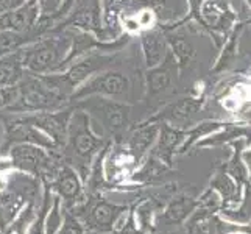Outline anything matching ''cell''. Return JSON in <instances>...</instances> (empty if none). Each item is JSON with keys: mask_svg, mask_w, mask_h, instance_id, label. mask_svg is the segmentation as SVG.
Returning a JSON list of instances; mask_svg holds the SVG:
<instances>
[{"mask_svg": "<svg viewBox=\"0 0 251 234\" xmlns=\"http://www.w3.org/2000/svg\"><path fill=\"white\" fill-rule=\"evenodd\" d=\"M109 141L92 128V120L88 112L75 108L69 120L67 141L59 152L64 162L76 170L84 183L95 156Z\"/></svg>", "mask_w": 251, "mask_h": 234, "instance_id": "cell-1", "label": "cell"}, {"mask_svg": "<svg viewBox=\"0 0 251 234\" xmlns=\"http://www.w3.org/2000/svg\"><path fill=\"white\" fill-rule=\"evenodd\" d=\"M71 49V31L51 30L49 31V36H41L38 41L22 49L25 71L34 75L64 72V64Z\"/></svg>", "mask_w": 251, "mask_h": 234, "instance_id": "cell-2", "label": "cell"}, {"mask_svg": "<svg viewBox=\"0 0 251 234\" xmlns=\"http://www.w3.org/2000/svg\"><path fill=\"white\" fill-rule=\"evenodd\" d=\"M74 108L83 109L91 116V120L99 122L101 131L109 136L112 142H120L131 122V106L125 102L112 100L100 95H92L72 103Z\"/></svg>", "mask_w": 251, "mask_h": 234, "instance_id": "cell-3", "label": "cell"}, {"mask_svg": "<svg viewBox=\"0 0 251 234\" xmlns=\"http://www.w3.org/2000/svg\"><path fill=\"white\" fill-rule=\"evenodd\" d=\"M128 205H119L106 200L101 194H88L86 200L67 209L78 219L86 231L111 234L119 220L128 212Z\"/></svg>", "mask_w": 251, "mask_h": 234, "instance_id": "cell-4", "label": "cell"}, {"mask_svg": "<svg viewBox=\"0 0 251 234\" xmlns=\"http://www.w3.org/2000/svg\"><path fill=\"white\" fill-rule=\"evenodd\" d=\"M19 95L13 105L5 109V112H21V114H31V112L56 111L69 106V103L59 99L55 92H51L44 83L41 75L25 72L24 78L17 84Z\"/></svg>", "mask_w": 251, "mask_h": 234, "instance_id": "cell-5", "label": "cell"}, {"mask_svg": "<svg viewBox=\"0 0 251 234\" xmlns=\"http://www.w3.org/2000/svg\"><path fill=\"white\" fill-rule=\"evenodd\" d=\"M0 120H2L5 128V137L0 155H5L14 144H34L47 150H58L53 141L41 130L33 127L25 114L0 111Z\"/></svg>", "mask_w": 251, "mask_h": 234, "instance_id": "cell-6", "label": "cell"}, {"mask_svg": "<svg viewBox=\"0 0 251 234\" xmlns=\"http://www.w3.org/2000/svg\"><path fill=\"white\" fill-rule=\"evenodd\" d=\"M129 80L120 71H105L88 78L76 88L71 97V105L86 97L100 95V97H117L125 99L129 94Z\"/></svg>", "mask_w": 251, "mask_h": 234, "instance_id": "cell-7", "label": "cell"}, {"mask_svg": "<svg viewBox=\"0 0 251 234\" xmlns=\"http://www.w3.org/2000/svg\"><path fill=\"white\" fill-rule=\"evenodd\" d=\"M44 184H49L51 192L61 198V205L64 209H72L74 206L84 202L86 195H88L80 175L66 162H63L56 169L55 175L50 178L49 183Z\"/></svg>", "mask_w": 251, "mask_h": 234, "instance_id": "cell-8", "label": "cell"}, {"mask_svg": "<svg viewBox=\"0 0 251 234\" xmlns=\"http://www.w3.org/2000/svg\"><path fill=\"white\" fill-rule=\"evenodd\" d=\"M66 27H75L83 31H92L101 41L108 39L105 30L101 28L100 0H74L69 14L53 30H63Z\"/></svg>", "mask_w": 251, "mask_h": 234, "instance_id": "cell-9", "label": "cell"}, {"mask_svg": "<svg viewBox=\"0 0 251 234\" xmlns=\"http://www.w3.org/2000/svg\"><path fill=\"white\" fill-rule=\"evenodd\" d=\"M74 109H75L74 105H69L63 109L31 112V114H25V116H27L33 127H36L42 133H46L53 141L56 149L61 150L67 141L69 120H71Z\"/></svg>", "mask_w": 251, "mask_h": 234, "instance_id": "cell-10", "label": "cell"}, {"mask_svg": "<svg viewBox=\"0 0 251 234\" xmlns=\"http://www.w3.org/2000/svg\"><path fill=\"white\" fill-rule=\"evenodd\" d=\"M119 55H109V53H88L81 56L76 63H72L69 66L64 75L74 88L76 89L81 83H84L88 78L97 75L100 72L109 71L119 64Z\"/></svg>", "mask_w": 251, "mask_h": 234, "instance_id": "cell-11", "label": "cell"}, {"mask_svg": "<svg viewBox=\"0 0 251 234\" xmlns=\"http://www.w3.org/2000/svg\"><path fill=\"white\" fill-rule=\"evenodd\" d=\"M159 133V122H150V120H144V122L137 124L136 127L128 128V131L122 137V144L125 149L134 156V159L141 162L147 158V155L151 150L158 139Z\"/></svg>", "mask_w": 251, "mask_h": 234, "instance_id": "cell-12", "label": "cell"}, {"mask_svg": "<svg viewBox=\"0 0 251 234\" xmlns=\"http://www.w3.org/2000/svg\"><path fill=\"white\" fill-rule=\"evenodd\" d=\"M200 206V200L189 195H176L172 197L170 200L164 205L159 214L154 217L153 231L159 228H170V227H179L189 220L194 211Z\"/></svg>", "mask_w": 251, "mask_h": 234, "instance_id": "cell-13", "label": "cell"}, {"mask_svg": "<svg viewBox=\"0 0 251 234\" xmlns=\"http://www.w3.org/2000/svg\"><path fill=\"white\" fill-rule=\"evenodd\" d=\"M186 133L187 131H184V130L173 127L167 122H159L158 139L151 147L150 155H153L154 158L162 161L166 166L172 167L173 166V155H175L176 150L179 149V144L184 141Z\"/></svg>", "mask_w": 251, "mask_h": 234, "instance_id": "cell-14", "label": "cell"}, {"mask_svg": "<svg viewBox=\"0 0 251 234\" xmlns=\"http://www.w3.org/2000/svg\"><path fill=\"white\" fill-rule=\"evenodd\" d=\"M39 19L38 0H27L16 10L0 14V30H13L17 33H27L34 28Z\"/></svg>", "mask_w": 251, "mask_h": 234, "instance_id": "cell-15", "label": "cell"}, {"mask_svg": "<svg viewBox=\"0 0 251 234\" xmlns=\"http://www.w3.org/2000/svg\"><path fill=\"white\" fill-rule=\"evenodd\" d=\"M200 106H201V100L198 99H181L169 105L167 108H164L159 114L147 120H150V122H167L173 127L179 128L200 109Z\"/></svg>", "mask_w": 251, "mask_h": 234, "instance_id": "cell-16", "label": "cell"}, {"mask_svg": "<svg viewBox=\"0 0 251 234\" xmlns=\"http://www.w3.org/2000/svg\"><path fill=\"white\" fill-rule=\"evenodd\" d=\"M175 59L170 53L166 55L164 63L158 64L156 67H151L149 72H147V92H149L150 97L154 95H159L166 91L173 78V72H175Z\"/></svg>", "mask_w": 251, "mask_h": 234, "instance_id": "cell-17", "label": "cell"}, {"mask_svg": "<svg viewBox=\"0 0 251 234\" xmlns=\"http://www.w3.org/2000/svg\"><path fill=\"white\" fill-rule=\"evenodd\" d=\"M22 49L14 50L11 53L0 58V88L19 84L25 72H27L24 67V50Z\"/></svg>", "mask_w": 251, "mask_h": 234, "instance_id": "cell-18", "label": "cell"}, {"mask_svg": "<svg viewBox=\"0 0 251 234\" xmlns=\"http://www.w3.org/2000/svg\"><path fill=\"white\" fill-rule=\"evenodd\" d=\"M141 44H142L145 64L149 69L156 67L158 64H161L164 56L167 55L166 39H164V34L158 30L145 31L141 38Z\"/></svg>", "mask_w": 251, "mask_h": 234, "instance_id": "cell-19", "label": "cell"}, {"mask_svg": "<svg viewBox=\"0 0 251 234\" xmlns=\"http://www.w3.org/2000/svg\"><path fill=\"white\" fill-rule=\"evenodd\" d=\"M215 192H219L223 198V205H228L231 202H240L239 200V189L236 187L234 181H232L228 173H225V170H220L214 175L211 181V187Z\"/></svg>", "mask_w": 251, "mask_h": 234, "instance_id": "cell-20", "label": "cell"}, {"mask_svg": "<svg viewBox=\"0 0 251 234\" xmlns=\"http://www.w3.org/2000/svg\"><path fill=\"white\" fill-rule=\"evenodd\" d=\"M36 206L38 205L34 203L25 205L2 234H27L30 223L34 219V214H36Z\"/></svg>", "mask_w": 251, "mask_h": 234, "instance_id": "cell-21", "label": "cell"}, {"mask_svg": "<svg viewBox=\"0 0 251 234\" xmlns=\"http://www.w3.org/2000/svg\"><path fill=\"white\" fill-rule=\"evenodd\" d=\"M111 234H147L139 225L136 222V217H134V211H133V205L129 206L128 212L124 215L122 219L119 220V223L116 225L114 231Z\"/></svg>", "mask_w": 251, "mask_h": 234, "instance_id": "cell-22", "label": "cell"}, {"mask_svg": "<svg viewBox=\"0 0 251 234\" xmlns=\"http://www.w3.org/2000/svg\"><path fill=\"white\" fill-rule=\"evenodd\" d=\"M220 125L219 124H201V125H198L197 128H194V130H190L189 133H186V136H189V139L183 144V147H179V153H186L190 147H192L200 137H203L204 134H207V133H211V131H214V130H217Z\"/></svg>", "mask_w": 251, "mask_h": 234, "instance_id": "cell-23", "label": "cell"}, {"mask_svg": "<svg viewBox=\"0 0 251 234\" xmlns=\"http://www.w3.org/2000/svg\"><path fill=\"white\" fill-rule=\"evenodd\" d=\"M58 234H86V228L72 212L63 208V223Z\"/></svg>", "mask_w": 251, "mask_h": 234, "instance_id": "cell-24", "label": "cell"}, {"mask_svg": "<svg viewBox=\"0 0 251 234\" xmlns=\"http://www.w3.org/2000/svg\"><path fill=\"white\" fill-rule=\"evenodd\" d=\"M170 42H172V47H173V53L176 55V58L181 61V64L189 61L190 56L194 55V49L186 39L175 38V39H170Z\"/></svg>", "mask_w": 251, "mask_h": 234, "instance_id": "cell-25", "label": "cell"}, {"mask_svg": "<svg viewBox=\"0 0 251 234\" xmlns=\"http://www.w3.org/2000/svg\"><path fill=\"white\" fill-rule=\"evenodd\" d=\"M17 95H19V88H17V84L0 88V111H5L10 108L17 100Z\"/></svg>", "mask_w": 251, "mask_h": 234, "instance_id": "cell-26", "label": "cell"}, {"mask_svg": "<svg viewBox=\"0 0 251 234\" xmlns=\"http://www.w3.org/2000/svg\"><path fill=\"white\" fill-rule=\"evenodd\" d=\"M64 0H38L39 16H51L61 10Z\"/></svg>", "mask_w": 251, "mask_h": 234, "instance_id": "cell-27", "label": "cell"}, {"mask_svg": "<svg viewBox=\"0 0 251 234\" xmlns=\"http://www.w3.org/2000/svg\"><path fill=\"white\" fill-rule=\"evenodd\" d=\"M16 217V215L13 212H10L6 209V208H3L2 205H0V231H5L6 227L13 222V219Z\"/></svg>", "mask_w": 251, "mask_h": 234, "instance_id": "cell-28", "label": "cell"}, {"mask_svg": "<svg viewBox=\"0 0 251 234\" xmlns=\"http://www.w3.org/2000/svg\"><path fill=\"white\" fill-rule=\"evenodd\" d=\"M22 3H25L24 0H0V14L13 11L17 6H21Z\"/></svg>", "mask_w": 251, "mask_h": 234, "instance_id": "cell-29", "label": "cell"}, {"mask_svg": "<svg viewBox=\"0 0 251 234\" xmlns=\"http://www.w3.org/2000/svg\"><path fill=\"white\" fill-rule=\"evenodd\" d=\"M3 137H5V128H3V124H2V120H0V150H2Z\"/></svg>", "mask_w": 251, "mask_h": 234, "instance_id": "cell-30", "label": "cell"}, {"mask_svg": "<svg viewBox=\"0 0 251 234\" xmlns=\"http://www.w3.org/2000/svg\"><path fill=\"white\" fill-rule=\"evenodd\" d=\"M244 158H245V161H247V164H248V167L251 169V152H247V153L244 155Z\"/></svg>", "mask_w": 251, "mask_h": 234, "instance_id": "cell-31", "label": "cell"}, {"mask_svg": "<svg viewBox=\"0 0 251 234\" xmlns=\"http://www.w3.org/2000/svg\"><path fill=\"white\" fill-rule=\"evenodd\" d=\"M0 234H2V231H0Z\"/></svg>", "mask_w": 251, "mask_h": 234, "instance_id": "cell-32", "label": "cell"}]
</instances>
